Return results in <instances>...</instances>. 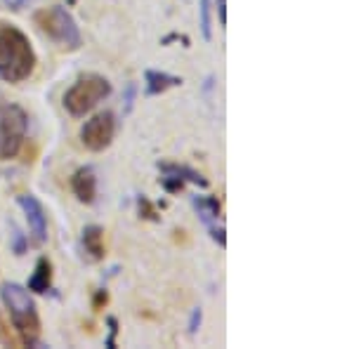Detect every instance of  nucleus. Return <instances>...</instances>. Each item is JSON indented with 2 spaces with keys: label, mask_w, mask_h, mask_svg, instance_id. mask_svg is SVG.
<instances>
[{
  "label": "nucleus",
  "mask_w": 354,
  "mask_h": 349,
  "mask_svg": "<svg viewBox=\"0 0 354 349\" xmlns=\"http://www.w3.org/2000/svg\"><path fill=\"white\" fill-rule=\"evenodd\" d=\"M17 203H19V208L24 210V215H26L33 243L41 245L48 241V215H45L43 203L38 201L36 196H31V194H21V196L17 198Z\"/></svg>",
  "instance_id": "0eeeda50"
},
{
  "label": "nucleus",
  "mask_w": 354,
  "mask_h": 349,
  "mask_svg": "<svg viewBox=\"0 0 354 349\" xmlns=\"http://www.w3.org/2000/svg\"><path fill=\"white\" fill-rule=\"evenodd\" d=\"M50 285H53V262L48 257H41L36 262V272L28 279V290H33V293H48Z\"/></svg>",
  "instance_id": "f8f14e48"
},
{
  "label": "nucleus",
  "mask_w": 354,
  "mask_h": 349,
  "mask_svg": "<svg viewBox=\"0 0 354 349\" xmlns=\"http://www.w3.org/2000/svg\"><path fill=\"white\" fill-rule=\"evenodd\" d=\"M198 26L205 41H213V21H210V0H198Z\"/></svg>",
  "instance_id": "4468645a"
},
{
  "label": "nucleus",
  "mask_w": 354,
  "mask_h": 349,
  "mask_svg": "<svg viewBox=\"0 0 354 349\" xmlns=\"http://www.w3.org/2000/svg\"><path fill=\"white\" fill-rule=\"evenodd\" d=\"M145 83H147V95H149V97H156V95H163L165 90L182 85V78H180V76H173V73L151 71V68H149V71L145 73Z\"/></svg>",
  "instance_id": "9b49d317"
},
{
  "label": "nucleus",
  "mask_w": 354,
  "mask_h": 349,
  "mask_svg": "<svg viewBox=\"0 0 354 349\" xmlns=\"http://www.w3.org/2000/svg\"><path fill=\"white\" fill-rule=\"evenodd\" d=\"M0 297H3V305L10 312V319H12L21 340L26 345H36L41 337V317H38L36 302L28 295V290L19 283H5L0 288Z\"/></svg>",
  "instance_id": "f03ea898"
},
{
  "label": "nucleus",
  "mask_w": 354,
  "mask_h": 349,
  "mask_svg": "<svg viewBox=\"0 0 354 349\" xmlns=\"http://www.w3.org/2000/svg\"><path fill=\"white\" fill-rule=\"evenodd\" d=\"M158 168L163 170L165 175H173L177 177V180H182V182H192V185H198V187H208V180L201 175V173H196V170H192V168H187V165H175V163H161Z\"/></svg>",
  "instance_id": "ddd939ff"
},
{
  "label": "nucleus",
  "mask_w": 354,
  "mask_h": 349,
  "mask_svg": "<svg viewBox=\"0 0 354 349\" xmlns=\"http://www.w3.org/2000/svg\"><path fill=\"white\" fill-rule=\"evenodd\" d=\"M218 17H220V24H227V0H218Z\"/></svg>",
  "instance_id": "6ab92c4d"
},
{
  "label": "nucleus",
  "mask_w": 354,
  "mask_h": 349,
  "mask_svg": "<svg viewBox=\"0 0 354 349\" xmlns=\"http://www.w3.org/2000/svg\"><path fill=\"white\" fill-rule=\"evenodd\" d=\"M5 5H8L10 10H12V12H19V10H24L28 3H31V0H3Z\"/></svg>",
  "instance_id": "f3484780"
},
{
  "label": "nucleus",
  "mask_w": 354,
  "mask_h": 349,
  "mask_svg": "<svg viewBox=\"0 0 354 349\" xmlns=\"http://www.w3.org/2000/svg\"><path fill=\"white\" fill-rule=\"evenodd\" d=\"M36 24L41 26V31L45 36L59 45V48H66V50L81 48V43H83L81 28H78L71 12L62 8V5H53V8H45L41 12H36Z\"/></svg>",
  "instance_id": "20e7f679"
},
{
  "label": "nucleus",
  "mask_w": 354,
  "mask_h": 349,
  "mask_svg": "<svg viewBox=\"0 0 354 349\" xmlns=\"http://www.w3.org/2000/svg\"><path fill=\"white\" fill-rule=\"evenodd\" d=\"M71 189L81 203H93L97 196V175L90 165L78 168L71 177Z\"/></svg>",
  "instance_id": "1a4fd4ad"
},
{
  "label": "nucleus",
  "mask_w": 354,
  "mask_h": 349,
  "mask_svg": "<svg viewBox=\"0 0 354 349\" xmlns=\"http://www.w3.org/2000/svg\"><path fill=\"white\" fill-rule=\"evenodd\" d=\"M106 302H109V295H106V290H100L97 297H95V307L100 309L102 305H106Z\"/></svg>",
  "instance_id": "aec40b11"
},
{
  "label": "nucleus",
  "mask_w": 354,
  "mask_h": 349,
  "mask_svg": "<svg viewBox=\"0 0 354 349\" xmlns=\"http://www.w3.org/2000/svg\"><path fill=\"white\" fill-rule=\"evenodd\" d=\"M201 319H203V312L196 307V309L192 312V319H189V333H192V335H196L198 326H201Z\"/></svg>",
  "instance_id": "dca6fc26"
},
{
  "label": "nucleus",
  "mask_w": 354,
  "mask_h": 349,
  "mask_svg": "<svg viewBox=\"0 0 354 349\" xmlns=\"http://www.w3.org/2000/svg\"><path fill=\"white\" fill-rule=\"evenodd\" d=\"M111 95V83L100 73H85L64 93V109L73 118H83Z\"/></svg>",
  "instance_id": "7ed1b4c3"
},
{
  "label": "nucleus",
  "mask_w": 354,
  "mask_h": 349,
  "mask_svg": "<svg viewBox=\"0 0 354 349\" xmlns=\"http://www.w3.org/2000/svg\"><path fill=\"white\" fill-rule=\"evenodd\" d=\"M24 248H26V245H24V236H21L19 232H15V253L17 255H24Z\"/></svg>",
  "instance_id": "a211bd4d"
},
{
  "label": "nucleus",
  "mask_w": 354,
  "mask_h": 349,
  "mask_svg": "<svg viewBox=\"0 0 354 349\" xmlns=\"http://www.w3.org/2000/svg\"><path fill=\"white\" fill-rule=\"evenodd\" d=\"M28 116L21 106H0V158H15L26 140Z\"/></svg>",
  "instance_id": "39448f33"
},
{
  "label": "nucleus",
  "mask_w": 354,
  "mask_h": 349,
  "mask_svg": "<svg viewBox=\"0 0 354 349\" xmlns=\"http://www.w3.org/2000/svg\"><path fill=\"white\" fill-rule=\"evenodd\" d=\"M113 135H116V116H113L111 111L97 113L90 121H85V125L81 128L83 147L95 153L109 149V144L113 142Z\"/></svg>",
  "instance_id": "423d86ee"
},
{
  "label": "nucleus",
  "mask_w": 354,
  "mask_h": 349,
  "mask_svg": "<svg viewBox=\"0 0 354 349\" xmlns=\"http://www.w3.org/2000/svg\"><path fill=\"white\" fill-rule=\"evenodd\" d=\"M81 241H83V250L88 253L90 260H93V262L104 260V255H106V250H104V229L97 227V225L85 227Z\"/></svg>",
  "instance_id": "9d476101"
},
{
  "label": "nucleus",
  "mask_w": 354,
  "mask_h": 349,
  "mask_svg": "<svg viewBox=\"0 0 354 349\" xmlns=\"http://www.w3.org/2000/svg\"><path fill=\"white\" fill-rule=\"evenodd\" d=\"M36 68V53L26 33L12 24H0V78L8 83H21Z\"/></svg>",
  "instance_id": "f257e3e1"
},
{
  "label": "nucleus",
  "mask_w": 354,
  "mask_h": 349,
  "mask_svg": "<svg viewBox=\"0 0 354 349\" xmlns=\"http://www.w3.org/2000/svg\"><path fill=\"white\" fill-rule=\"evenodd\" d=\"M135 93H137V88H135L133 83H130L128 88H125V109H123L125 113L133 111V104H135Z\"/></svg>",
  "instance_id": "2eb2a0df"
},
{
  "label": "nucleus",
  "mask_w": 354,
  "mask_h": 349,
  "mask_svg": "<svg viewBox=\"0 0 354 349\" xmlns=\"http://www.w3.org/2000/svg\"><path fill=\"white\" fill-rule=\"evenodd\" d=\"M194 208H196V213L201 215L203 225L210 229V236L218 241L222 248L227 245V238H225V227H218V220H220V201L213 196H194L192 198Z\"/></svg>",
  "instance_id": "6e6552de"
}]
</instances>
